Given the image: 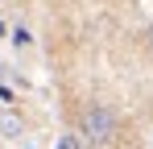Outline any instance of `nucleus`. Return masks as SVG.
Listing matches in <instances>:
<instances>
[{"label": "nucleus", "mask_w": 153, "mask_h": 149, "mask_svg": "<svg viewBox=\"0 0 153 149\" xmlns=\"http://www.w3.org/2000/svg\"><path fill=\"white\" fill-rule=\"evenodd\" d=\"M120 133V116L108 104H87L79 116V137H87V145H112Z\"/></svg>", "instance_id": "nucleus-1"}, {"label": "nucleus", "mask_w": 153, "mask_h": 149, "mask_svg": "<svg viewBox=\"0 0 153 149\" xmlns=\"http://www.w3.org/2000/svg\"><path fill=\"white\" fill-rule=\"evenodd\" d=\"M0 137L4 141H21L25 137V116L17 108H0Z\"/></svg>", "instance_id": "nucleus-2"}, {"label": "nucleus", "mask_w": 153, "mask_h": 149, "mask_svg": "<svg viewBox=\"0 0 153 149\" xmlns=\"http://www.w3.org/2000/svg\"><path fill=\"white\" fill-rule=\"evenodd\" d=\"M54 149H87V145H83L79 133H66V137H58V145H54Z\"/></svg>", "instance_id": "nucleus-3"}, {"label": "nucleus", "mask_w": 153, "mask_h": 149, "mask_svg": "<svg viewBox=\"0 0 153 149\" xmlns=\"http://www.w3.org/2000/svg\"><path fill=\"white\" fill-rule=\"evenodd\" d=\"M145 46L153 50V25H149V29H145Z\"/></svg>", "instance_id": "nucleus-4"}, {"label": "nucleus", "mask_w": 153, "mask_h": 149, "mask_svg": "<svg viewBox=\"0 0 153 149\" xmlns=\"http://www.w3.org/2000/svg\"><path fill=\"white\" fill-rule=\"evenodd\" d=\"M0 29H4V25H0Z\"/></svg>", "instance_id": "nucleus-5"}]
</instances>
